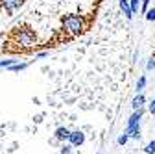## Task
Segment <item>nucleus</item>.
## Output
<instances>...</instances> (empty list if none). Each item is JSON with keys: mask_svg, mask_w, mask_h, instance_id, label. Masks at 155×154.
Masks as SVG:
<instances>
[{"mask_svg": "<svg viewBox=\"0 0 155 154\" xmlns=\"http://www.w3.org/2000/svg\"><path fill=\"white\" fill-rule=\"evenodd\" d=\"M148 111H150L151 115H155V99H151V102L148 104Z\"/></svg>", "mask_w": 155, "mask_h": 154, "instance_id": "nucleus-19", "label": "nucleus"}, {"mask_svg": "<svg viewBox=\"0 0 155 154\" xmlns=\"http://www.w3.org/2000/svg\"><path fill=\"white\" fill-rule=\"evenodd\" d=\"M144 15H146V21L153 23V21H155V8H150V9H148Z\"/></svg>", "mask_w": 155, "mask_h": 154, "instance_id": "nucleus-13", "label": "nucleus"}, {"mask_svg": "<svg viewBox=\"0 0 155 154\" xmlns=\"http://www.w3.org/2000/svg\"><path fill=\"white\" fill-rule=\"evenodd\" d=\"M68 134H70V130L67 128V126H59L55 130V134H54V139H57V141H67L68 139Z\"/></svg>", "mask_w": 155, "mask_h": 154, "instance_id": "nucleus-6", "label": "nucleus"}, {"mask_svg": "<svg viewBox=\"0 0 155 154\" xmlns=\"http://www.w3.org/2000/svg\"><path fill=\"white\" fill-rule=\"evenodd\" d=\"M59 154H72V145H63Z\"/></svg>", "mask_w": 155, "mask_h": 154, "instance_id": "nucleus-17", "label": "nucleus"}, {"mask_svg": "<svg viewBox=\"0 0 155 154\" xmlns=\"http://www.w3.org/2000/svg\"><path fill=\"white\" fill-rule=\"evenodd\" d=\"M144 87H146V76L142 74L140 78H139V82H137V93H142Z\"/></svg>", "mask_w": 155, "mask_h": 154, "instance_id": "nucleus-10", "label": "nucleus"}, {"mask_svg": "<svg viewBox=\"0 0 155 154\" xmlns=\"http://www.w3.org/2000/svg\"><path fill=\"white\" fill-rule=\"evenodd\" d=\"M26 4V0H0V8H2L8 15H13Z\"/></svg>", "mask_w": 155, "mask_h": 154, "instance_id": "nucleus-3", "label": "nucleus"}, {"mask_svg": "<svg viewBox=\"0 0 155 154\" xmlns=\"http://www.w3.org/2000/svg\"><path fill=\"white\" fill-rule=\"evenodd\" d=\"M67 141H68V145H72V147H80V145L85 143V134H83L81 130H70Z\"/></svg>", "mask_w": 155, "mask_h": 154, "instance_id": "nucleus-4", "label": "nucleus"}, {"mask_svg": "<svg viewBox=\"0 0 155 154\" xmlns=\"http://www.w3.org/2000/svg\"><path fill=\"white\" fill-rule=\"evenodd\" d=\"M28 67H30V63H26V61H24V63H13V65H11V67H8V69H9V71H13V72H21V71H26Z\"/></svg>", "mask_w": 155, "mask_h": 154, "instance_id": "nucleus-9", "label": "nucleus"}, {"mask_svg": "<svg viewBox=\"0 0 155 154\" xmlns=\"http://www.w3.org/2000/svg\"><path fill=\"white\" fill-rule=\"evenodd\" d=\"M144 152H146V154H155V139L150 141V143L144 147Z\"/></svg>", "mask_w": 155, "mask_h": 154, "instance_id": "nucleus-12", "label": "nucleus"}, {"mask_svg": "<svg viewBox=\"0 0 155 154\" xmlns=\"http://www.w3.org/2000/svg\"><path fill=\"white\" fill-rule=\"evenodd\" d=\"M61 24H63V30L68 35H81L87 30V23H85L83 15H78V13L63 15L61 17Z\"/></svg>", "mask_w": 155, "mask_h": 154, "instance_id": "nucleus-2", "label": "nucleus"}, {"mask_svg": "<svg viewBox=\"0 0 155 154\" xmlns=\"http://www.w3.org/2000/svg\"><path fill=\"white\" fill-rule=\"evenodd\" d=\"M129 2V8H131V11H133V15L139 11V8H140V0H127Z\"/></svg>", "mask_w": 155, "mask_h": 154, "instance_id": "nucleus-11", "label": "nucleus"}, {"mask_svg": "<svg viewBox=\"0 0 155 154\" xmlns=\"http://www.w3.org/2000/svg\"><path fill=\"white\" fill-rule=\"evenodd\" d=\"M46 56H50V52H46V50L45 52H37L35 54V60H43V58H46Z\"/></svg>", "mask_w": 155, "mask_h": 154, "instance_id": "nucleus-20", "label": "nucleus"}, {"mask_svg": "<svg viewBox=\"0 0 155 154\" xmlns=\"http://www.w3.org/2000/svg\"><path fill=\"white\" fill-rule=\"evenodd\" d=\"M127 141H129V136H127V134L124 132V134H122V136L118 138V145H126Z\"/></svg>", "mask_w": 155, "mask_h": 154, "instance_id": "nucleus-18", "label": "nucleus"}, {"mask_svg": "<svg viewBox=\"0 0 155 154\" xmlns=\"http://www.w3.org/2000/svg\"><path fill=\"white\" fill-rule=\"evenodd\" d=\"M144 104H146V97H144L142 93H137V97H135L133 102H131L133 110H140V108H144Z\"/></svg>", "mask_w": 155, "mask_h": 154, "instance_id": "nucleus-8", "label": "nucleus"}, {"mask_svg": "<svg viewBox=\"0 0 155 154\" xmlns=\"http://www.w3.org/2000/svg\"><path fill=\"white\" fill-rule=\"evenodd\" d=\"M13 63H17V60H0V67H11Z\"/></svg>", "mask_w": 155, "mask_h": 154, "instance_id": "nucleus-16", "label": "nucleus"}, {"mask_svg": "<svg viewBox=\"0 0 155 154\" xmlns=\"http://www.w3.org/2000/svg\"><path fill=\"white\" fill-rule=\"evenodd\" d=\"M150 9V0H140V8H139V11L140 13H146Z\"/></svg>", "mask_w": 155, "mask_h": 154, "instance_id": "nucleus-14", "label": "nucleus"}, {"mask_svg": "<svg viewBox=\"0 0 155 154\" xmlns=\"http://www.w3.org/2000/svg\"><path fill=\"white\" fill-rule=\"evenodd\" d=\"M142 115H144V108H140V110H135L133 111V115L127 119V126H126V132H129L131 128H135V126H140V119H142Z\"/></svg>", "mask_w": 155, "mask_h": 154, "instance_id": "nucleus-5", "label": "nucleus"}, {"mask_svg": "<svg viewBox=\"0 0 155 154\" xmlns=\"http://www.w3.org/2000/svg\"><path fill=\"white\" fill-rule=\"evenodd\" d=\"M41 47L39 43V35L35 33V30L31 26H26V24H21V26H15L8 39L4 41V52L8 54H24V52H31V50H37Z\"/></svg>", "mask_w": 155, "mask_h": 154, "instance_id": "nucleus-1", "label": "nucleus"}, {"mask_svg": "<svg viewBox=\"0 0 155 154\" xmlns=\"http://www.w3.org/2000/svg\"><path fill=\"white\" fill-rule=\"evenodd\" d=\"M118 6H120L124 17L127 19V21H131V19H133V11H131V8H129V2H127V0H118Z\"/></svg>", "mask_w": 155, "mask_h": 154, "instance_id": "nucleus-7", "label": "nucleus"}, {"mask_svg": "<svg viewBox=\"0 0 155 154\" xmlns=\"http://www.w3.org/2000/svg\"><path fill=\"white\" fill-rule=\"evenodd\" d=\"M153 69H155V56H151L146 63V71H153Z\"/></svg>", "mask_w": 155, "mask_h": 154, "instance_id": "nucleus-15", "label": "nucleus"}]
</instances>
